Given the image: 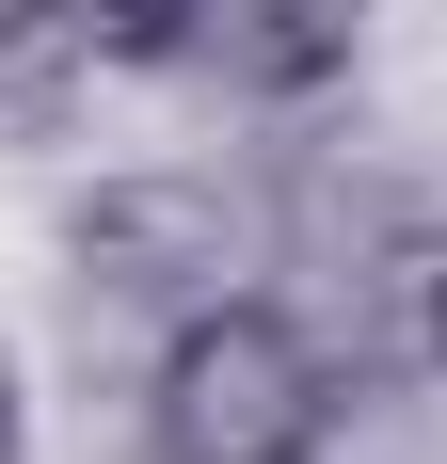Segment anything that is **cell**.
I'll return each mask as SVG.
<instances>
[{
	"label": "cell",
	"mask_w": 447,
	"mask_h": 464,
	"mask_svg": "<svg viewBox=\"0 0 447 464\" xmlns=\"http://www.w3.org/2000/svg\"><path fill=\"white\" fill-rule=\"evenodd\" d=\"M0 464H33V384H16V353H0Z\"/></svg>",
	"instance_id": "52a82bcc"
},
{
	"label": "cell",
	"mask_w": 447,
	"mask_h": 464,
	"mask_svg": "<svg viewBox=\"0 0 447 464\" xmlns=\"http://www.w3.org/2000/svg\"><path fill=\"white\" fill-rule=\"evenodd\" d=\"M336 353H352V384H447V208H400L352 240Z\"/></svg>",
	"instance_id": "3957f363"
},
{
	"label": "cell",
	"mask_w": 447,
	"mask_h": 464,
	"mask_svg": "<svg viewBox=\"0 0 447 464\" xmlns=\"http://www.w3.org/2000/svg\"><path fill=\"white\" fill-rule=\"evenodd\" d=\"M367 16H384V0H192V64H208L240 112H319V96L367 64Z\"/></svg>",
	"instance_id": "277c9868"
},
{
	"label": "cell",
	"mask_w": 447,
	"mask_h": 464,
	"mask_svg": "<svg viewBox=\"0 0 447 464\" xmlns=\"http://www.w3.org/2000/svg\"><path fill=\"white\" fill-rule=\"evenodd\" d=\"M64 273L81 304H128V321H176L208 288L256 273V208L208 177V160H128V177H96L64 208Z\"/></svg>",
	"instance_id": "7a4b0ae2"
},
{
	"label": "cell",
	"mask_w": 447,
	"mask_h": 464,
	"mask_svg": "<svg viewBox=\"0 0 447 464\" xmlns=\"http://www.w3.org/2000/svg\"><path fill=\"white\" fill-rule=\"evenodd\" d=\"M352 417V353L288 288H208L144 353V464H319Z\"/></svg>",
	"instance_id": "6da1fadb"
},
{
	"label": "cell",
	"mask_w": 447,
	"mask_h": 464,
	"mask_svg": "<svg viewBox=\"0 0 447 464\" xmlns=\"http://www.w3.org/2000/svg\"><path fill=\"white\" fill-rule=\"evenodd\" d=\"M33 48H81V33H64V0H0V64H33Z\"/></svg>",
	"instance_id": "8992f818"
},
{
	"label": "cell",
	"mask_w": 447,
	"mask_h": 464,
	"mask_svg": "<svg viewBox=\"0 0 447 464\" xmlns=\"http://www.w3.org/2000/svg\"><path fill=\"white\" fill-rule=\"evenodd\" d=\"M64 33L96 64H192V0H64Z\"/></svg>",
	"instance_id": "5b68a950"
}]
</instances>
